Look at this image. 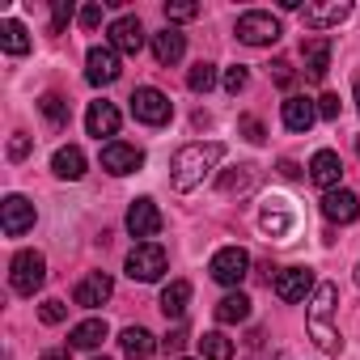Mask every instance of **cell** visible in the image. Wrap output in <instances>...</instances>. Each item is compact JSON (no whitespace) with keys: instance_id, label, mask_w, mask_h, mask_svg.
<instances>
[{"instance_id":"cell-1","label":"cell","mask_w":360,"mask_h":360,"mask_svg":"<svg viewBox=\"0 0 360 360\" xmlns=\"http://www.w3.org/2000/svg\"><path fill=\"white\" fill-rule=\"evenodd\" d=\"M335 301H339V288L335 284H318L314 297H309V314H305V326H309V339L326 352V356H339L343 352V339L335 330Z\"/></svg>"},{"instance_id":"cell-2","label":"cell","mask_w":360,"mask_h":360,"mask_svg":"<svg viewBox=\"0 0 360 360\" xmlns=\"http://www.w3.org/2000/svg\"><path fill=\"white\" fill-rule=\"evenodd\" d=\"M221 157H225V144H217V140L178 148V153H174V187H178V191H195Z\"/></svg>"},{"instance_id":"cell-3","label":"cell","mask_w":360,"mask_h":360,"mask_svg":"<svg viewBox=\"0 0 360 360\" xmlns=\"http://www.w3.org/2000/svg\"><path fill=\"white\" fill-rule=\"evenodd\" d=\"M47 280V259L39 250H18L13 263H9V284L18 297H34Z\"/></svg>"},{"instance_id":"cell-4","label":"cell","mask_w":360,"mask_h":360,"mask_svg":"<svg viewBox=\"0 0 360 360\" xmlns=\"http://www.w3.org/2000/svg\"><path fill=\"white\" fill-rule=\"evenodd\" d=\"M165 267H169V259H165V250H161L157 242H136V246H131V255H127V276H131V280H140V284L161 280V276H165Z\"/></svg>"},{"instance_id":"cell-5","label":"cell","mask_w":360,"mask_h":360,"mask_svg":"<svg viewBox=\"0 0 360 360\" xmlns=\"http://www.w3.org/2000/svg\"><path fill=\"white\" fill-rule=\"evenodd\" d=\"M280 34H284V30H280V22H276L271 13L250 9V13L238 18V43H246V47H271Z\"/></svg>"},{"instance_id":"cell-6","label":"cell","mask_w":360,"mask_h":360,"mask_svg":"<svg viewBox=\"0 0 360 360\" xmlns=\"http://www.w3.org/2000/svg\"><path fill=\"white\" fill-rule=\"evenodd\" d=\"M131 115H136L140 123H148V127H161V123H169V119H174V102H169L161 89L144 85V89H136V94H131Z\"/></svg>"},{"instance_id":"cell-7","label":"cell","mask_w":360,"mask_h":360,"mask_svg":"<svg viewBox=\"0 0 360 360\" xmlns=\"http://www.w3.org/2000/svg\"><path fill=\"white\" fill-rule=\"evenodd\" d=\"M208 271H212V280H217V284L238 288V284L246 280V271H250V255H246L242 246H225V250H217V255H212Z\"/></svg>"},{"instance_id":"cell-8","label":"cell","mask_w":360,"mask_h":360,"mask_svg":"<svg viewBox=\"0 0 360 360\" xmlns=\"http://www.w3.org/2000/svg\"><path fill=\"white\" fill-rule=\"evenodd\" d=\"M119 72H123V64H119L115 47H89V56H85V81L89 85H115Z\"/></svg>"},{"instance_id":"cell-9","label":"cell","mask_w":360,"mask_h":360,"mask_svg":"<svg viewBox=\"0 0 360 360\" xmlns=\"http://www.w3.org/2000/svg\"><path fill=\"white\" fill-rule=\"evenodd\" d=\"M292 225H297V212L288 208V200H280V195H271V200L263 204V212H259V229H263L267 238H276V242H284V238L292 233Z\"/></svg>"},{"instance_id":"cell-10","label":"cell","mask_w":360,"mask_h":360,"mask_svg":"<svg viewBox=\"0 0 360 360\" xmlns=\"http://www.w3.org/2000/svg\"><path fill=\"white\" fill-rule=\"evenodd\" d=\"M140 165H144V148H136V144L110 140V144L102 148V169H106V174H115V178H123V174H136Z\"/></svg>"},{"instance_id":"cell-11","label":"cell","mask_w":360,"mask_h":360,"mask_svg":"<svg viewBox=\"0 0 360 360\" xmlns=\"http://www.w3.org/2000/svg\"><path fill=\"white\" fill-rule=\"evenodd\" d=\"M0 225H5L9 238H22L34 229V204L26 195H5V204H0Z\"/></svg>"},{"instance_id":"cell-12","label":"cell","mask_w":360,"mask_h":360,"mask_svg":"<svg viewBox=\"0 0 360 360\" xmlns=\"http://www.w3.org/2000/svg\"><path fill=\"white\" fill-rule=\"evenodd\" d=\"M127 233L131 238H157L161 233V208L148 195L131 200V208H127Z\"/></svg>"},{"instance_id":"cell-13","label":"cell","mask_w":360,"mask_h":360,"mask_svg":"<svg viewBox=\"0 0 360 360\" xmlns=\"http://www.w3.org/2000/svg\"><path fill=\"white\" fill-rule=\"evenodd\" d=\"M314 288H318V284H314V271H309V267H284V271L276 276V297L288 301V305L305 301Z\"/></svg>"},{"instance_id":"cell-14","label":"cell","mask_w":360,"mask_h":360,"mask_svg":"<svg viewBox=\"0 0 360 360\" xmlns=\"http://www.w3.org/2000/svg\"><path fill=\"white\" fill-rule=\"evenodd\" d=\"M144 39H148V34H144L140 18H131V13H127V18H115V22H110V47H115V51L136 56V51L144 47Z\"/></svg>"},{"instance_id":"cell-15","label":"cell","mask_w":360,"mask_h":360,"mask_svg":"<svg viewBox=\"0 0 360 360\" xmlns=\"http://www.w3.org/2000/svg\"><path fill=\"white\" fill-rule=\"evenodd\" d=\"M322 217L335 221V225H352V221L360 217V200H356V191H343V187L326 191V195H322Z\"/></svg>"},{"instance_id":"cell-16","label":"cell","mask_w":360,"mask_h":360,"mask_svg":"<svg viewBox=\"0 0 360 360\" xmlns=\"http://www.w3.org/2000/svg\"><path fill=\"white\" fill-rule=\"evenodd\" d=\"M110 292H115L110 276H106V271H89V276H85V280L77 284L72 301H77L81 309H98V305H106V301H110Z\"/></svg>"},{"instance_id":"cell-17","label":"cell","mask_w":360,"mask_h":360,"mask_svg":"<svg viewBox=\"0 0 360 360\" xmlns=\"http://www.w3.org/2000/svg\"><path fill=\"white\" fill-rule=\"evenodd\" d=\"M280 119H284L288 131H309L314 119H318V106H314L309 98H301V94H288L284 106H280Z\"/></svg>"},{"instance_id":"cell-18","label":"cell","mask_w":360,"mask_h":360,"mask_svg":"<svg viewBox=\"0 0 360 360\" xmlns=\"http://www.w3.org/2000/svg\"><path fill=\"white\" fill-rule=\"evenodd\" d=\"M339 174H343V161H339V153H330V148H318L314 153V161H309V178L322 187V191H335L339 187Z\"/></svg>"},{"instance_id":"cell-19","label":"cell","mask_w":360,"mask_h":360,"mask_svg":"<svg viewBox=\"0 0 360 360\" xmlns=\"http://www.w3.org/2000/svg\"><path fill=\"white\" fill-rule=\"evenodd\" d=\"M85 127H89V136H106V144H110V136L119 131V106L115 102H89V110H85Z\"/></svg>"},{"instance_id":"cell-20","label":"cell","mask_w":360,"mask_h":360,"mask_svg":"<svg viewBox=\"0 0 360 360\" xmlns=\"http://www.w3.org/2000/svg\"><path fill=\"white\" fill-rule=\"evenodd\" d=\"M183 51H187V39L178 34L174 26H165V30H157V34H153V60H157L161 68L178 64V60H183Z\"/></svg>"},{"instance_id":"cell-21","label":"cell","mask_w":360,"mask_h":360,"mask_svg":"<svg viewBox=\"0 0 360 360\" xmlns=\"http://www.w3.org/2000/svg\"><path fill=\"white\" fill-rule=\"evenodd\" d=\"M352 18V5L347 0H330V5H305V26L309 30H326V26H339Z\"/></svg>"},{"instance_id":"cell-22","label":"cell","mask_w":360,"mask_h":360,"mask_svg":"<svg viewBox=\"0 0 360 360\" xmlns=\"http://www.w3.org/2000/svg\"><path fill=\"white\" fill-rule=\"evenodd\" d=\"M301 60H305V77L322 81L330 68V39H305L301 43Z\"/></svg>"},{"instance_id":"cell-23","label":"cell","mask_w":360,"mask_h":360,"mask_svg":"<svg viewBox=\"0 0 360 360\" xmlns=\"http://www.w3.org/2000/svg\"><path fill=\"white\" fill-rule=\"evenodd\" d=\"M106 335H110V330H106L102 318H85V322H77V326L68 330V343H72L77 352H94V347H102Z\"/></svg>"},{"instance_id":"cell-24","label":"cell","mask_w":360,"mask_h":360,"mask_svg":"<svg viewBox=\"0 0 360 360\" xmlns=\"http://www.w3.org/2000/svg\"><path fill=\"white\" fill-rule=\"evenodd\" d=\"M187 301H191V284H187V280H169V284L161 288V314L174 318V322H183Z\"/></svg>"},{"instance_id":"cell-25","label":"cell","mask_w":360,"mask_h":360,"mask_svg":"<svg viewBox=\"0 0 360 360\" xmlns=\"http://www.w3.org/2000/svg\"><path fill=\"white\" fill-rule=\"evenodd\" d=\"M51 169H56V178H68V183H77V178H85V153H81L77 144H64V148H56Z\"/></svg>"},{"instance_id":"cell-26","label":"cell","mask_w":360,"mask_h":360,"mask_svg":"<svg viewBox=\"0 0 360 360\" xmlns=\"http://www.w3.org/2000/svg\"><path fill=\"white\" fill-rule=\"evenodd\" d=\"M119 347H123L127 360H148V356L157 352V343H153V335H148L144 326H127V330L119 335Z\"/></svg>"},{"instance_id":"cell-27","label":"cell","mask_w":360,"mask_h":360,"mask_svg":"<svg viewBox=\"0 0 360 360\" xmlns=\"http://www.w3.org/2000/svg\"><path fill=\"white\" fill-rule=\"evenodd\" d=\"M212 314H217V322H221V326L246 322V318H250V297H246V292H229V297H221V301H217V309H212Z\"/></svg>"},{"instance_id":"cell-28","label":"cell","mask_w":360,"mask_h":360,"mask_svg":"<svg viewBox=\"0 0 360 360\" xmlns=\"http://www.w3.org/2000/svg\"><path fill=\"white\" fill-rule=\"evenodd\" d=\"M0 47H5L9 56H26V51H30V34H26V26L13 22V18H5V22H0Z\"/></svg>"},{"instance_id":"cell-29","label":"cell","mask_w":360,"mask_h":360,"mask_svg":"<svg viewBox=\"0 0 360 360\" xmlns=\"http://www.w3.org/2000/svg\"><path fill=\"white\" fill-rule=\"evenodd\" d=\"M200 356L204 360H233V339H225L221 330H208L200 339Z\"/></svg>"},{"instance_id":"cell-30","label":"cell","mask_w":360,"mask_h":360,"mask_svg":"<svg viewBox=\"0 0 360 360\" xmlns=\"http://www.w3.org/2000/svg\"><path fill=\"white\" fill-rule=\"evenodd\" d=\"M39 110L47 115L51 127H68V102H64L60 94H43V98H39Z\"/></svg>"},{"instance_id":"cell-31","label":"cell","mask_w":360,"mask_h":360,"mask_svg":"<svg viewBox=\"0 0 360 360\" xmlns=\"http://www.w3.org/2000/svg\"><path fill=\"white\" fill-rule=\"evenodd\" d=\"M212 85H217V68L200 60V64H195V68L187 72V89H191V94H208Z\"/></svg>"},{"instance_id":"cell-32","label":"cell","mask_w":360,"mask_h":360,"mask_svg":"<svg viewBox=\"0 0 360 360\" xmlns=\"http://www.w3.org/2000/svg\"><path fill=\"white\" fill-rule=\"evenodd\" d=\"M250 183H255V165H238V174L221 178V191H246Z\"/></svg>"},{"instance_id":"cell-33","label":"cell","mask_w":360,"mask_h":360,"mask_svg":"<svg viewBox=\"0 0 360 360\" xmlns=\"http://www.w3.org/2000/svg\"><path fill=\"white\" fill-rule=\"evenodd\" d=\"M165 18L169 22H191V18H200V5H195V0H169Z\"/></svg>"},{"instance_id":"cell-34","label":"cell","mask_w":360,"mask_h":360,"mask_svg":"<svg viewBox=\"0 0 360 360\" xmlns=\"http://www.w3.org/2000/svg\"><path fill=\"white\" fill-rule=\"evenodd\" d=\"M39 318H43L47 326H56V322L68 318V305H64V301H43V305H39Z\"/></svg>"},{"instance_id":"cell-35","label":"cell","mask_w":360,"mask_h":360,"mask_svg":"<svg viewBox=\"0 0 360 360\" xmlns=\"http://www.w3.org/2000/svg\"><path fill=\"white\" fill-rule=\"evenodd\" d=\"M68 22H72V5H68V0H56V5H51V34H60Z\"/></svg>"},{"instance_id":"cell-36","label":"cell","mask_w":360,"mask_h":360,"mask_svg":"<svg viewBox=\"0 0 360 360\" xmlns=\"http://www.w3.org/2000/svg\"><path fill=\"white\" fill-rule=\"evenodd\" d=\"M238 127H242V136H246L250 144H263V136H267V131H263V123H259L255 115H242V119H238Z\"/></svg>"},{"instance_id":"cell-37","label":"cell","mask_w":360,"mask_h":360,"mask_svg":"<svg viewBox=\"0 0 360 360\" xmlns=\"http://www.w3.org/2000/svg\"><path fill=\"white\" fill-rule=\"evenodd\" d=\"M246 85H250V72H246V68H242V64H238V68H229V72H225V89H229V94H242V89H246Z\"/></svg>"},{"instance_id":"cell-38","label":"cell","mask_w":360,"mask_h":360,"mask_svg":"<svg viewBox=\"0 0 360 360\" xmlns=\"http://www.w3.org/2000/svg\"><path fill=\"white\" fill-rule=\"evenodd\" d=\"M292 77H297V72H292V64H288V60H276V64H271V81H276L280 89H288V85H292Z\"/></svg>"},{"instance_id":"cell-39","label":"cell","mask_w":360,"mask_h":360,"mask_svg":"<svg viewBox=\"0 0 360 360\" xmlns=\"http://www.w3.org/2000/svg\"><path fill=\"white\" fill-rule=\"evenodd\" d=\"M77 22H81L85 30H98V26H102V5H85V9L77 13Z\"/></svg>"},{"instance_id":"cell-40","label":"cell","mask_w":360,"mask_h":360,"mask_svg":"<svg viewBox=\"0 0 360 360\" xmlns=\"http://www.w3.org/2000/svg\"><path fill=\"white\" fill-rule=\"evenodd\" d=\"M183 343H187V326H183V322H178V326H174V330L161 339V347H165V352H178Z\"/></svg>"},{"instance_id":"cell-41","label":"cell","mask_w":360,"mask_h":360,"mask_svg":"<svg viewBox=\"0 0 360 360\" xmlns=\"http://www.w3.org/2000/svg\"><path fill=\"white\" fill-rule=\"evenodd\" d=\"M318 115L322 119H339V94H322L318 98Z\"/></svg>"},{"instance_id":"cell-42","label":"cell","mask_w":360,"mask_h":360,"mask_svg":"<svg viewBox=\"0 0 360 360\" xmlns=\"http://www.w3.org/2000/svg\"><path fill=\"white\" fill-rule=\"evenodd\" d=\"M9 157H13V161H22V157H30V136H22V131H18V136L9 140Z\"/></svg>"},{"instance_id":"cell-43","label":"cell","mask_w":360,"mask_h":360,"mask_svg":"<svg viewBox=\"0 0 360 360\" xmlns=\"http://www.w3.org/2000/svg\"><path fill=\"white\" fill-rule=\"evenodd\" d=\"M280 174H284V178H301V165H297L292 157H284V161H280Z\"/></svg>"},{"instance_id":"cell-44","label":"cell","mask_w":360,"mask_h":360,"mask_svg":"<svg viewBox=\"0 0 360 360\" xmlns=\"http://www.w3.org/2000/svg\"><path fill=\"white\" fill-rule=\"evenodd\" d=\"M43 360H68L64 352H43Z\"/></svg>"},{"instance_id":"cell-45","label":"cell","mask_w":360,"mask_h":360,"mask_svg":"<svg viewBox=\"0 0 360 360\" xmlns=\"http://www.w3.org/2000/svg\"><path fill=\"white\" fill-rule=\"evenodd\" d=\"M356 110H360V81H356Z\"/></svg>"},{"instance_id":"cell-46","label":"cell","mask_w":360,"mask_h":360,"mask_svg":"<svg viewBox=\"0 0 360 360\" xmlns=\"http://www.w3.org/2000/svg\"><path fill=\"white\" fill-rule=\"evenodd\" d=\"M356 288H360V263H356Z\"/></svg>"},{"instance_id":"cell-47","label":"cell","mask_w":360,"mask_h":360,"mask_svg":"<svg viewBox=\"0 0 360 360\" xmlns=\"http://www.w3.org/2000/svg\"><path fill=\"white\" fill-rule=\"evenodd\" d=\"M356 157H360V136H356Z\"/></svg>"},{"instance_id":"cell-48","label":"cell","mask_w":360,"mask_h":360,"mask_svg":"<svg viewBox=\"0 0 360 360\" xmlns=\"http://www.w3.org/2000/svg\"><path fill=\"white\" fill-rule=\"evenodd\" d=\"M98 360H106V356H98Z\"/></svg>"}]
</instances>
